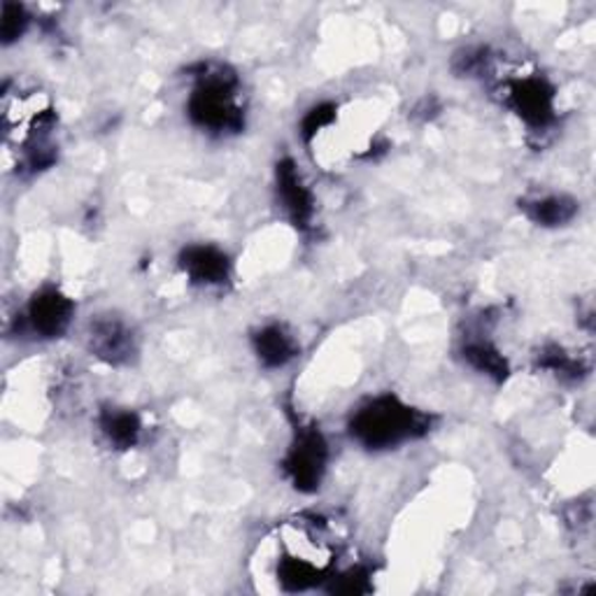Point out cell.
I'll return each instance as SVG.
<instances>
[{"label":"cell","mask_w":596,"mask_h":596,"mask_svg":"<svg viewBox=\"0 0 596 596\" xmlns=\"http://www.w3.org/2000/svg\"><path fill=\"white\" fill-rule=\"evenodd\" d=\"M431 418L422 410L406 406L396 396H377L361 406L350 422L352 436L371 449L396 447L410 439H420L429 431Z\"/></svg>","instance_id":"1"},{"label":"cell","mask_w":596,"mask_h":596,"mask_svg":"<svg viewBox=\"0 0 596 596\" xmlns=\"http://www.w3.org/2000/svg\"><path fill=\"white\" fill-rule=\"evenodd\" d=\"M189 117L210 131H241L243 110L236 105V78L224 70L203 75L189 98Z\"/></svg>","instance_id":"2"},{"label":"cell","mask_w":596,"mask_h":596,"mask_svg":"<svg viewBox=\"0 0 596 596\" xmlns=\"http://www.w3.org/2000/svg\"><path fill=\"white\" fill-rule=\"evenodd\" d=\"M327 443H324L322 433L315 426L299 429L296 441L284 459V471L292 478L296 490H317L324 476V466H327Z\"/></svg>","instance_id":"3"},{"label":"cell","mask_w":596,"mask_h":596,"mask_svg":"<svg viewBox=\"0 0 596 596\" xmlns=\"http://www.w3.org/2000/svg\"><path fill=\"white\" fill-rule=\"evenodd\" d=\"M511 105L529 126L544 129L554 119V89L538 78L517 80L511 84Z\"/></svg>","instance_id":"4"},{"label":"cell","mask_w":596,"mask_h":596,"mask_svg":"<svg viewBox=\"0 0 596 596\" xmlns=\"http://www.w3.org/2000/svg\"><path fill=\"white\" fill-rule=\"evenodd\" d=\"M75 305L57 289H43L28 305V322L35 334L43 338H59L72 319Z\"/></svg>","instance_id":"5"},{"label":"cell","mask_w":596,"mask_h":596,"mask_svg":"<svg viewBox=\"0 0 596 596\" xmlns=\"http://www.w3.org/2000/svg\"><path fill=\"white\" fill-rule=\"evenodd\" d=\"M278 191L282 198V206L292 217V222L305 229L313 220V194L303 185V179L294 166L292 159H284L278 164Z\"/></svg>","instance_id":"6"},{"label":"cell","mask_w":596,"mask_h":596,"mask_svg":"<svg viewBox=\"0 0 596 596\" xmlns=\"http://www.w3.org/2000/svg\"><path fill=\"white\" fill-rule=\"evenodd\" d=\"M89 348L98 359L115 366L126 364L136 352L133 334L117 319H96L92 324V336H89Z\"/></svg>","instance_id":"7"},{"label":"cell","mask_w":596,"mask_h":596,"mask_svg":"<svg viewBox=\"0 0 596 596\" xmlns=\"http://www.w3.org/2000/svg\"><path fill=\"white\" fill-rule=\"evenodd\" d=\"M179 266L196 284H224L231 273V261L222 249L210 245H191L179 255Z\"/></svg>","instance_id":"8"},{"label":"cell","mask_w":596,"mask_h":596,"mask_svg":"<svg viewBox=\"0 0 596 596\" xmlns=\"http://www.w3.org/2000/svg\"><path fill=\"white\" fill-rule=\"evenodd\" d=\"M255 350L264 366L280 369L296 357V340L278 324H270L255 336Z\"/></svg>","instance_id":"9"},{"label":"cell","mask_w":596,"mask_h":596,"mask_svg":"<svg viewBox=\"0 0 596 596\" xmlns=\"http://www.w3.org/2000/svg\"><path fill=\"white\" fill-rule=\"evenodd\" d=\"M101 429L117 449H129L138 443L142 424L131 410H105L101 414Z\"/></svg>","instance_id":"10"},{"label":"cell","mask_w":596,"mask_h":596,"mask_svg":"<svg viewBox=\"0 0 596 596\" xmlns=\"http://www.w3.org/2000/svg\"><path fill=\"white\" fill-rule=\"evenodd\" d=\"M522 208L529 214V220L540 226H562L571 222L577 212V203L569 196H548L540 198V201L525 203Z\"/></svg>","instance_id":"11"},{"label":"cell","mask_w":596,"mask_h":596,"mask_svg":"<svg viewBox=\"0 0 596 596\" xmlns=\"http://www.w3.org/2000/svg\"><path fill=\"white\" fill-rule=\"evenodd\" d=\"M464 357L476 371L490 375L496 383H503L511 373L509 361H505V357L494 346H490V342H482V340L468 342V346L464 348Z\"/></svg>","instance_id":"12"},{"label":"cell","mask_w":596,"mask_h":596,"mask_svg":"<svg viewBox=\"0 0 596 596\" xmlns=\"http://www.w3.org/2000/svg\"><path fill=\"white\" fill-rule=\"evenodd\" d=\"M28 26V14L22 5L14 3H3V14H0V35H3V43L10 45L14 40H20V35H24Z\"/></svg>","instance_id":"13"},{"label":"cell","mask_w":596,"mask_h":596,"mask_svg":"<svg viewBox=\"0 0 596 596\" xmlns=\"http://www.w3.org/2000/svg\"><path fill=\"white\" fill-rule=\"evenodd\" d=\"M334 119H336V105L324 103V105L313 107V110L305 115V119H303V138H305V142H311L324 129V126H329Z\"/></svg>","instance_id":"14"},{"label":"cell","mask_w":596,"mask_h":596,"mask_svg":"<svg viewBox=\"0 0 596 596\" xmlns=\"http://www.w3.org/2000/svg\"><path fill=\"white\" fill-rule=\"evenodd\" d=\"M540 364H544L550 371H554V373H562V375L581 373V364H577L575 359H571L569 354H564L559 348H550L544 357H540Z\"/></svg>","instance_id":"15"},{"label":"cell","mask_w":596,"mask_h":596,"mask_svg":"<svg viewBox=\"0 0 596 596\" xmlns=\"http://www.w3.org/2000/svg\"><path fill=\"white\" fill-rule=\"evenodd\" d=\"M369 589V577L364 571H350L346 575L338 577V583H334V592L340 594H361Z\"/></svg>","instance_id":"16"}]
</instances>
